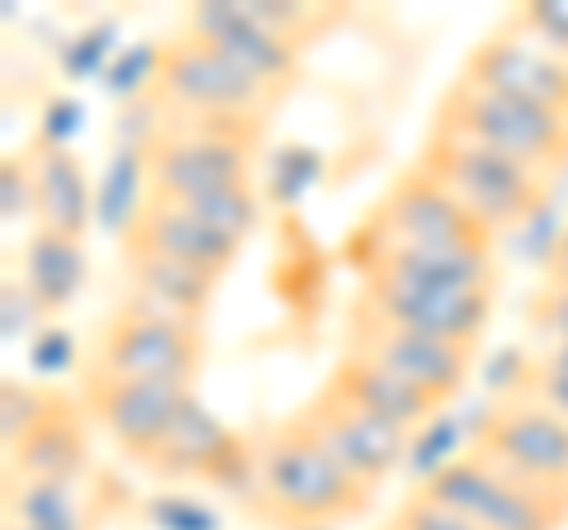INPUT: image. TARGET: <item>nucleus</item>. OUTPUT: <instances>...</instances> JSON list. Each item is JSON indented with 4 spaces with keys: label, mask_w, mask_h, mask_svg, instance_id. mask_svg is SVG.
Listing matches in <instances>:
<instances>
[{
    "label": "nucleus",
    "mask_w": 568,
    "mask_h": 530,
    "mask_svg": "<svg viewBox=\"0 0 568 530\" xmlns=\"http://www.w3.org/2000/svg\"><path fill=\"white\" fill-rule=\"evenodd\" d=\"M342 256L355 275V298L394 323L426 332L450 346H484V332L497 308V261L436 256L369 237L351 227Z\"/></svg>",
    "instance_id": "obj_1"
},
{
    "label": "nucleus",
    "mask_w": 568,
    "mask_h": 530,
    "mask_svg": "<svg viewBox=\"0 0 568 530\" xmlns=\"http://www.w3.org/2000/svg\"><path fill=\"white\" fill-rule=\"evenodd\" d=\"M375 492L379 488L355 479L304 417L284 412L252 431V483L237 502L280 530H332L365 517Z\"/></svg>",
    "instance_id": "obj_2"
},
{
    "label": "nucleus",
    "mask_w": 568,
    "mask_h": 530,
    "mask_svg": "<svg viewBox=\"0 0 568 530\" xmlns=\"http://www.w3.org/2000/svg\"><path fill=\"white\" fill-rule=\"evenodd\" d=\"M142 137V190L166 200H209L223 190L252 185L265 143V119H171L156 104Z\"/></svg>",
    "instance_id": "obj_3"
},
{
    "label": "nucleus",
    "mask_w": 568,
    "mask_h": 530,
    "mask_svg": "<svg viewBox=\"0 0 568 530\" xmlns=\"http://www.w3.org/2000/svg\"><path fill=\"white\" fill-rule=\"evenodd\" d=\"M413 162L426 175H436V181L446 185L493 237L526 227L549 204V190H555L549 175L511 162V156L474 143V137H459L450 129H440V123H426L422 147H417Z\"/></svg>",
    "instance_id": "obj_4"
},
{
    "label": "nucleus",
    "mask_w": 568,
    "mask_h": 530,
    "mask_svg": "<svg viewBox=\"0 0 568 530\" xmlns=\"http://www.w3.org/2000/svg\"><path fill=\"white\" fill-rule=\"evenodd\" d=\"M209 360V327L190 317L162 313L152 304L123 294L119 304L100 317L95 342L85 350V365L123 379H156L194 388Z\"/></svg>",
    "instance_id": "obj_5"
},
{
    "label": "nucleus",
    "mask_w": 568,
    "mask_h": 530,
    "mask_svg": "<svg viewBox=\"0 0 568 530\" xmlns=\"http://www.w3.org/2000/svg\"><path fill=\"white\" fill-rule=\"evenodd\" d=\"M432 123H440V129H450L459 137H474V143H484L493 152L511 156V162L549 175L555 185L568 171V114L484 91V85H474L465 77L446 81V91L432 104Z\"/></svg>",
    "instance_id": "obj_6"
},
{
    "label": "nucleus",
    "mask_w": 568,
    "mask_h": 530,
    "mask_svg": "<svg viewBox=\"0 0 568 530\" xmlns=\"http://www.w3.org/2000/svg\"><path fill=\"white\" fill-rule=\"evenodd\" d=\"M436 502L455 507L478 530H564L568 526V488L536 483L526 473L497 465L484 450H459L436 465L417 483Z\"/></svg>",
    "instance_id": "obj_7"
},
{
    "label": "nucleus",
    "mask_w": 568,
    "mask_h": 530,
    "mask_svg": "<svg viewBox=\"0 0 568 530\" xmlns=\"http://www.w3.org/2000/svg\"><path fill=\"white\" fill-rule=\"evenodd\" d=\"M355 227H365V233L379 242L407 246V252H436V256L493 261V246H497L488 227L417 162H407L394 181L384 185V194L365 208Z\"/></svg>",
    "instance_id": "obj_8"
},
{
    "label": "nucleus",
    "mask_w": 568,
    "mask_h": 530,
    "mask_svg": "<svg viewBox=\"0 0 568 530\" xmlns=\"http://www.w3.org/2000/svg\"><path fill=\"white\" fill-rule=\"evenodd\" d=\"M142 100L171 119H265L271 123L280 100H271L252 77H242L213 43L181 29L156 48L152 77Z\"/></svg>",
    "instance_id": "obj_9"
},
{
    "label": "nucleus",
    "mask_w": 568,
    "mask_h": 530,
    "mask_svg": "<svg viewBox=\"0 0 568 530\" xmlns=\"http://www.w3.org/2000/svg\"><path fill=\"white\" fill-rule=\"evenodd\" d=\"M342 356L379 365L394 379L422 388L426 398H436L440 408H446V402L465 394L478 350L436 342V337H426V332H413V327L394 323V317L375 313L369 304H361V298H351L342 313Z\"/></svg>",
    "instance_id": "obj_10"
},
{
    "label": "nucleus",
    "mask_w": 568,
    "mask_h": 530,
    "mask_svg": "<svg viewBox=\"0 0 568 530\" xmlns=\"http://www.w3.org/2000/svg\"><path fill=\"white\" fill-rule=\"evenodd\" d=\"M91 427L104 431L119 446L123 459L142 469L162 450V440L175 431V421L200 394L185 384H156V379H123L104 375L95 365H81V388H77Z\"/></svg>",
    "instance_id": "obj_11"
},
{
    "label": "nucleus",
    "mask_w": 568,
    "mask_h": 530,
    "mask_svg": "<svg viewBox=\"0 0 568 530\" xmlns=\"http://www.w3.org/2000/svg\"><path fill=\"white\" fill-rule=\"evenodd\" d=\"M455 77L484 85V91L568 114V52L540 43L536 33H526L511 14L465 52Z\"/></svg>",
    "instance_id": "obj_12"
},
{
    "label": "nucleus",
    "mask_w": 568,
    "mask_h": 530,
    "mask_svg": "<svg viewBox=\"0 0 568 530\" xmlns=\"http://www.w3.org/2000/svg\"><path fill=\"white\" fill-rule=\"evenodd\" d=\"M469 446L536 483L568 488V421L517 388H503L478 412Z\"/></svg>",
    "instance_id": "obj_13"
},
{
    "label": "nucleus",
    "mask_w": 568,
    "mask_h": 530,
    "mask_svg": "<svg viewBox=\"0 0 568 530\" xmlns=\"http://www.w3.org/2000/svg\"><path fill=\"white\" fill-rule=\"evenodd\" d=\"M294 412L304 417L308 427L332 446V455L342 459L355 479H365L369 488H384L398 473L407 450H413V431H403V427H394V421H384L379 412L361 408L351 394H342V388L327 384V379L317 384Z\"/></svg>",
    "instance_id": "obj_14"
},
{
    "label": "nucleus",
    "mask_w": 568,
    "mask_h": 530,
    "mask_svg": "<svg viewBox=\"0 0 568 530\" xmlns=\"http://www.w3.org/2000/svg\"><path fill=\"white\" fill-rule=\"evenodd\" d=\"M181 29L213 43L242 77H252L261 91L280 104L294 95L298 77H304V52L294 43H284L275 29H265L252 14V6H242V0H204V6H190Z\"/></svg>",
    "instance_id": "obj_15"
},
{
    "label": "nucleus",
    "mask_w": 568,
    "mask_h": 530,
    "mask_svg": "<svg viewBox=\"0 0 568 530\" xmlns=\"http://www.w3.org/2000/svg\"><path fill=\"white\" fill-rule=\"evenodd\" d=\"M142 473L171 483H213L223 492H246L252 483V436L233 431L219 412H209L200 398L185 408V417L175 421V431L162 440Z\"/></svg>",
    "instance_id": "obj_16"
},
{
    "label": "nucleus",
    "mask_w": 568,
    "mask_h": 530,
    "mask_svg": "<svg viewBox=\"0 0 568 530\" xmlns=\"http://www.w3.org/2000/svg\"><path fill=\"white\" fill-rule=\"evenodd\" d=\"M119 242L142 246V252H156V256H171V261L194 265V271L219 275V279H227V271H233L237 256L246 252L242 242L219 233V227H213L204 214H194L190 204L166 200V194H148V190L133 200L129 218L119 227Z\"/></svg>",
    "instance_id": "obj_17"
},
{
    "label": "nucleus",
    "mask_w": 568,
    "mask_h": 530,
    "mask_svg": "<svg viewBox=\"0 0 568 530\" xmlns=\"http://www.w3.org/2000/svg\"><path fill=\"white\" fill-rule=\"evenodd\" d=\"M85 469H91V417L71 394H58L52 408L6 446V483L77 488Z\"/></svg>",
    "instance_id": "obj_18"
},
{
    "label": "nucleus",
    "mask_w": 568,
    "mask_h": 530,
    "mask_svg": "<svg viewBox=\"0 0 568 530\" xmlns=\"http://www.w3.org/2000/svg\"><path fill=\"white\" fill-rule=\"evenodd\" d=\"M20 152H24L29 190H33V223L29 227H48V233H67V237L91 233L95 185H91V175H85L81 156L48 133L29 137Z\"/></svg>",
    "instance_id": "obj_19"
},
{
    "label": "nucleus",
    "mask_w": 568,
    "mask_h": 530,
    "mask_svg": "<svg viewBox=\"0 0 568 530\" xmlns=\"http://www.w3.org/2000/svg\"><path fill=\"white\" fill-rule=\"evenodd\" d=\"M119 271H123V285H129V298L209 327L213 298H219V285H223L219 275H204L194 265L142 252V246H129V242H119Z\"/></svg>",
    "instance_id": "obj_20"
},
{
    "label": "nucleus",
    "mask_w": 568,
    "mask_h": 530,
    "mask_svg": "<svg viewBox=\"0 0 568 530\" xmlns=\"http://www.w3.org/2000/svg\"><path fill=\"white\" fill-rule=\"evenodd\" d=\"M85 237L48 233V227H29L20 246V285L33 294L43 317H58L85 285Z\"/></svg>",
    "instance_id": "obj_21"
},
{
    "label": "nucleus",
    "mask_w": 568,
    "mask_h": 530,
    "mask_svg": "<svg viewBox=\"0 0 568 530\" xmlns=\"http://www.w3.org/2000/svg\"><path fill=\"white\" fill-rule=\"evenodd\" d=\"M327 384H336L342 394H351L355 402H361V408L379 412L384 421H394V427L413 431V436H417L436 412H446L436 398H426L422 388L394 379V375H388V369H379V365H365V360H355V356H342V350H336V360H332V369H327Z\"/></svg>",
    "instance_id": "obj_22"
},
{
    "label": "nucleus",
    "mask_w": 568,
    "mask_h": 530,
    "mask_svg": "<svg viewBox=\"0 0 568 530\" xmlns=\"http://www.w3.org/2000/svg\"><path fill=\"white\" fill-rule=\"evenodd\" d=\"M252 6V14L265 24V29H275L284 43H294L298 52H308L313 39H323V33L336 29V20H342V6H304V0H246Z\"/></svg>",
    "instance_id": "obj_23"
},
{
    "label": "nucleus",
    "mask_w": 568,
    "mask_h": 530,
    "mask_svg": "<svg viewBox=\"0 0 568 530\" xmlns=\"http://www.w3.org/2000/svg\"><path fill=\"white\" fill-rule=\"evenodd\" d=\"M52 398H58V388L6 375V384H0V440H6V446L20 440L33 421L52 408Z\"/></svg>",
    "instance_id": "obj_24"
},
{
    "label": "nucleus",
    "mask_w": 568,
    "mask_h": 530,
    "mask_svg": "<svg viewBox=\"0 0 568 530\" xmlns=\"http://www.w3.org/2000/svg\"><path fill=\"white\" fill-rule=\"evenodd\" d=\"M507 388H517V394L545 402L549 412H559L568 421V369L564 365L540 360V356H530V350H526V356L517 360V375H511Z\"/></svg>",
    "instance_id": "obj_25"
},
{
    "label": "nucleus",
    "mask_w": 568,
    "mask_h": 530,
    "mask_svg": "<svg viewBox=\"0 0 568 530\" xmlns=\"http://www.w3.org/2000/svg\"><path fill=\"white\" fill-rule=\"evenodd\" d=\"M388 526H394V530H478L469 517H459L455 507L436 502L432 492H422V488H413L407 498H398Z\"/></svg>",
    "instance_id": "obj_26"
},
{
    "label": "nucleus",
    "mask_w": 568,
    "mask_h": 530,
    "mask_svg": "<svg viewBox=\"0 0 568 530\" xmlns=\"http://www.w3.org/2000/svg\"><path fill=\"white\" fill-rule=\"evenodd\" d=\"M0 218H6L10 227L33 223V190H29L24 152H10L6 166H0Z\"/></svg>",
    "instance_id": "obj_27"
},
{
    "label": "nucleus",
    "mask_w": 568,
    "mask_h": 530,
    "mask_svg": "<svg viewBox=\"0 0 568 530\" xmlns=\"http://www.w3.org/2000/svg\"><path fill=\"white\" fill-rule=\"evenodd\" d=\"M511 20H517L526 33H536L540 43L568 52V0H530V6H521Z\"/></svg>",
    "instance_id": "obj_28"
},
{
    "label": "nucleus",
    "mask_w": 568,
    "mask_h": 530,
    "mask_svg": "<svg viewBox=\"0 0 568 530\" xmlns=\"http://www.w3.org/2000/svg\"><path fill=\"white\" fill-rule=\"evenodd\" d=\"M0 304H6V342L14 346V342H29L33 337V327L43 323V308L33 304V294L20 285V275H6V285H0Z\"/></svg>",
    "instance_id": "obj_29"
},
{
    "label": "nucleus",
    "mask_w": 568,
    "mask_h": 530,
    "mask_svg": "<svg viewBox=\"0 0 568 530\" xmlns=\"http://www.w3.org/2000/svg\"><path fill=\"white\" fill-rule=\"evenodd\" d=\"M530 356H540V360H555L568 369V342H536L530 346Z\"/></svg>",
    "instance_id": "obj_30"
},
{
    "label": "nucleus",
    "mask_w": 568,
    "mask_h": 530,
    "mask_svg": "<svg viewBox=\"0 0 568 530\" xmlns=\"http://www.w3.org/2000/svg\"><path fill=\"white\" fill-rule=\"evenodd\" d=\"M545 275L559 279V285H568V261H545Z\"/></svg>",
    "instance_id": "obj_31"
},
{
    "label": "nucleus",
    "mask_w": 568,
    "mask_h": 530,
    "mask_svg": "<svg viewBox=\"0 0 568 530\" xmlns=\"http://www.w3.org/2000/svg\"><path fill=\"white\" fill-rule=\"evenodd\" d=\"M10 530H29V526H10Z\"/></svg>",
    "instance_id": "obj_32"
},
{
    "label": "nucleus",
    "mask_w": 568,
    "mask_h": 530,
    "mask_svg": "<svg viewBox=\"0 0 568 530\" xmlns=\"http://www.w3.org/2000/svg\"><path fill=\"white\" fill-rule=\"evenodd\" d=\"M379 530H394V526H379Z\"/></svg>",
    "instance_id": "obj_33"
},
{
    "label": "nucleus",
    "mask_w": 568,
    "mask_h": 530,
    "mask_svg": "<svg viewBox=\"0 0 568 530\" xmlns=\"http://www.w3.org/2000/svg\"><path fill=\"white\" fill-rule=\"evenodd\" d=\"M564 227H568V223H564Z\"/></svg>",
    "instance_id": "obj_34"
}]
</instances>
